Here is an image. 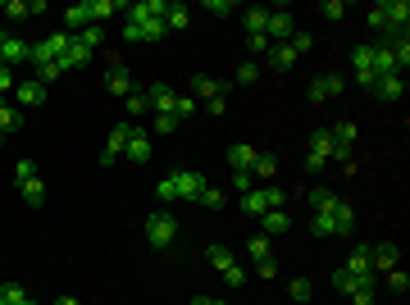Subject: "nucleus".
<instances>
[{"label":"nucleus","mask_w":410,"mask_h":305,"mask_svg":"<svg viewBox=\"0 0 410 305\" xmlns=\"http://www.w3.org/2000/svg\"><path fill=\"white\" fill-rule=\"evenodd\" d=\"M128 5H119V0H91V23H105L110 14H124Z\"/></svg>","instance_id":"bb28decb"},{"label":"nucleus","mask_w":410,"mask_h":305,"mask_svg":"<svg viewBox=\"0 0 410 305\" xmlns=\"http://www.w3.org/2000/svg\"><path fill=\"white\" fill-rule=\"evenodd\" d=\"M310 232H315V237H337V228H333V210H319L315 219H310Z\"/></svg>","instance_id":"c85d7f7f"},{"label":"nucleus","mask_w":410,"mask_h":305,"mask_svg":"<svg viewBox=\"0 0 410 305\" xmlns=\"http://www.w3.org/2000/svg\"><path fill=\"white\" fill-rule=\"evenodd\" d=\"M369 23L374 28H388V0H379V5L369 10Z\"/></svg>","instance_id":"603ef678"},{"label":"nucleus","mask_w":410,"mask_h":305,"mask_svg":"<svg viewBox=\"0 0 410 305\" xmlns=\"http://www.w3.org/2000/svg\"><path fill=\"white\" fill-rule=\"evenodd\" d=\"M187 28V5H173L169 0V10H164V32H182Z\"/></svg>","instance_id":"393cba45"},{"label":"nucleus","mask_w":410,"mask_h":305,"mask_svg":"<svg viewBox=\"0 0 410 305\" xmlns=\"http://www.w3.org/2000/svg\"><path fill=\"white\" fill-rule=\"evenodd\" d=\"M247 255L256 260V265H260V260H274V246H269V237H251V241H247Z\"/></svg>","instance_id":"f704fd0d"},{"label":"nucleus","mask_w":410,"mask_h":305,"mask_svg":"<svg viewBox=\"0 0 410 305\" xmlns=\"http://www.w3.org/2000/svg\"><path fill=\"white\" fill-rule=\"evenodd\" d=\"M0 142H5V137H0Z\"/></svg>","instance_id":"338daca9"},{"label":"nucleus","mask_w":410,"mask_h":305,"mask_svg":"<svg viewBox=\"0 0 410 305\" xmlns=\"http://www.w3.org/2000/svg\"><path fill=\"white\" fill-rule=\"evenodd\" d=\"M256 223H260L265 232H287V228H292V214H287V210H265Z\"/></svg>","instance_id":"412c9836"},{"label":"nucleus","mask_w":410,"mask_h":305,"mask_svg":"<svg viewBox=\"0 0 410 305\" xmlns=\"http://www.w3.org/2000/svg\"><path fill=\"white\" fill-rule=\"evenodd\" d=\"M187 114H196V101H191V96H178V105H173V119H187Z\"/></svg>","instance_id":"3c124183"},{"label":"nucleus","mask_w":410,"mask_h":305,"mask_svg":"<svg viewBox=\"0 0 410 305\" xmlns=\"http://www.w3.org/2000/svg\"><path fill=\"white\" fill-rule=\"evenodd\" d=\"M19 128H23V110H19V105H10V101H0V137L19 133Z\"/></svg>","instance_id":"a211bd4d"},{"label":"nucleus","mask_w":410,"mask_h":305,"mask_svg":"<svg viewBox=\"0 0 410 305\" xmlns=\"http://www.w3.org/2000/svg\"><path fill=\"white\" fill-rule=\"evenodd\" d=\"M124 37H128V41H146V37H142V23H124Z\"/></svg>","instance_id":"680f3d73"},{"label":"nucleus","mask_w":410,"mask_h":305,"mask_svg":"<svg viewBox=\"0 0 410 305\" xmlns=\"http://www.w3.org/2000/svg\"><path fill=\"white\" fill-rule=\"evenodd\" d=\"M287 296H292V301H310V296H315V283H310V278H292Z\"/></svg>","instance_id":"4c0bfd02"},{"label":"nucleus","mask_w":410,"mask_h":305,"mask_svg":"<svg viewBox=\"0 0 410 305\" xmlns=\"http://www.w3.org/2000/svg\"><path fill=\"white\" fill-rule=\"evenodd\" d=\"M196 200H200V205H205V210H219V205H224V191H219V187H205V191H200Z\"/></svg>","instance_id":"c03bdc74"},{"label":"nucleus","mask_w":410,"mask_h":305,"mask_svg":"<svg viewBox=\"0 0 410 305\" xmlns=\"http://www.w3.org/2000/svg\"><path fill=\"white\" fill-rule=\"evenodd\" d=\"M251 173H256V178H274L278 160H274V155H256V169H251Z\"/></svg>","instance_id":"79ce46f5"},{"label":"nucleus","mask_w":410,"mask_h":305,"mask_svg":"<svg viewBox=\"0 0 410 305\" xmlns=\"http://www.w3.org/2000/svg\"><path fill=\"white\" fill-rule=\"evenodd\" d=\"M87 59H91V50H87V46H78V41H73V46H68V55L59 59V64H64V73H68V68H82Z\"/></svg>","instance_id":"2f4dec72"},{"label":"nucleus","mask_w":410,"mask_h":305,"mask_svg":"<svg viewBox=\"0 0 410 305\" xmlns=\"http://www.w3.org/2000/svg\"><path fill=\"white\" fill-rule=\"evenodd\" d=\"M328 133H333V146H351V142H356V124H351V119H342V124H333V128H328Z\"/></svg>","instance_id":"72a5a7b5"},{"label":"nucleus","mask_w":410,"mask_h":305,"mask_svg":"<svg viewBox=\"0 0 410 305\" xmlns=\"http://www.w3.org/2000/svg\"><path fill=\"white\" fill-rule=\"evenodd\" d=\"M55 305H78V301H73V296H59V301H55Z\"/></svg>","instance_id":"0e129e2a"},{"label":"nucleus","mask_w":410,"mask_h":305,"mask_svg":"<svg viewBox=\"0 0 410 305\" xmlns=\"http://www.w3.org/2000/svg\"><path fill=\"white\" fill-rule=\"evenodd\" d=\"M324 19H346V0H324Z\"/></svg>","instance_id":"8fccbe9b"},{"label":"nucleus","mask_w":410,"mask_h":305,"mask_svg":"<svg viewBox=\"0 0 410 305\" xmlns=\"http://www.w3.org/2000/svg\"><path fill=\"white\" fill-rule=\"evenodd\" d=\"M346 274H351V278H374L369 246H365V241H356V246H351V260H346Z\"/></svg>","instance_id":"9d476101"},{"label":"nucleus","mask_w":410,"mask_h":305,"mask_svg":"<svg viewBox=\"0 0 410 305\" xmlns=\"http://www.w3.org/2000/svg\"><path fill=\"white\" fill-rule=\"evenodd\" d=\"M32 178H37V164H32V160L14 164V182H19V187H23V182H32Z\"/></svg>","instance_id":"37998d69"},{"label":"nucleus","mask_w":410,"mask_h":305,"mask_svg":"<svg viewBox=\"0 0 410 305\" xmlns=\"http://www.w3.org/2000/svg\"><path fill=\"white\" fill-rule=\"evenodd\" d=\"M191 305H224V301H214V296H196Z\"/></svg>","instance_id":"e2e57ef3"},{"label":"nucleus","mask_w":410,"mask_h":305,"mask_svg":"<svg viewBox=\"0 0 410 305\" xmlns=\"http://www.w3.org/2000/svg\"><path fill=\"white\" fill-rule=\"evenodd\" d=\"M14 96H19V110H32V105H46V87L32 77V82H19L14 87Z\"/></svg>","instance_id":"ddd939ff"},{"label":"nucleus","mask_w":410,"mask_h":305,"mask_svg":"<svg viewBox=\"0 0 410 305\" xmlns=\"http://www.w3.org/2000/svg\"><path fill=\"white\" fill-rule=\"evenodd\" d=\"M256 274H260V278H274V274H278V260H260Z\"/></svg>","instance_id":"052dcab7"},{"label":"nucleus","mask_w":410,"mask_h":305,"mask_svg":"<svg viewBox=\"0 0 410 305\" xmlns=\"http://www.w3.org/2000/svg\"><path fill=\"white\" fill-rule=\"evenodd\" d=\"M205 10H210V14H219V19H224V14H233L237 5H233V0H205Z\"/></svg>","instance_id":"6e6d98bb"},{"label":"nucleus","mask_w":410,"mask_h":305,"mask_svg":"<svg viewBox=\"0 0 410 305\" xmlns=\"http://www.w3.org/2000/svg\"><path fill=\"white\" fill-rule=\"evenodd\" d=\"M287 46H292L296 55H305V50L315 46V41H310V32H292V41H287Z\"/></svg>","instance_id":"864d4df0"},{"label":"nucleus","mask_w":410,"mask_h":305,"mask_svg":"<svg viewBox=\"0 0 410 305\" xmlns=\"http://www.w3.org/2000/svg\"><path fill=\"white\" fill-rule=\"evenodd\" d=\"M351 68H356V82L374 87V46H356L351 50Z\"/></svg>","instance_id":"20e7f679"},{"label":"nucleus","mask_w":410,"mask_h":305,"mask_svg":"<svg viewBox=\"0 0 410 305\" xmlns=\"http://www.w3.org/2000/svg\"><path fill=\"white\" fill-rule=\"evenodd\" d=\"M401 91H406V77L401 73H388V77L374 82V96H379V101H401Z\"/></svg>","instance_id":"2eb2a0df"},{"label":"nucleus","mask_w":410,"mask_h":305,"mask_svg":"<svg viewBox=\"0 0 410 305\" xmlns=\"http://www.w3.org/2000/svg\"><path fill=\"white\" fill-rule=\"evenodd\" d=\"M292 14L287 10H269V28H265V37H269V46H283V41H292Z\"/></svg>","instance_id":"7ed1b4c3"},{"label":"nucleus","mask_w":410,"mask_h":305,"mask_svg":"<svg viewBox=\"0 0 410 305\" xmlns=\"http://www.w3.org/2000/svg\"><path fill=\"white\" fill-rule=\"evenodd\" d=\"M55 77H64V64H59V59H50V64H37V82H41V87H50Z\"/></svg>","instance_id":"c9c22d12"},{"label":"nucleus","mask_w":410,"mask_h":305,"mask_svg":"<svg viewBox=\"0 0 410 305\" xmlns=\"http://www.w3.org/2000/svg\"><path fill=\"white\" fill-rule=\"evenodd\" d=\"M68 46H73V32H55V37L37 41L28 59H32V64H50V59H64V55H68Z\"/></svg>","instance_id":"f03ea898"},{"label":"nucleus","mask_w":410,"mask_h":305,"mask_svg":"<svg viewBox=\"0 0 410 305\" xmlns=\"http://www.w3.org/2000/svg\"><path fill=\"white\" fill-rule=\"evenodd\" d=\"M256 77H260V64H242L233 82H237V87H251V82H256Z\"/></svg>","instance_id":"de8ad7c7"},{"label":"nucleus","mask_w":410,"mask_h":305,"mask_svg":"<svg viewBox=\"0 0 410 305\" xmlns=\"http://www.w3.org/2000/svg\"><path fill=\"white\" fill-rule=\"evenodd\" d=\"M124 160H133V164H146V160H151V142H146V133H137V128H133V137H128V151H124Z\"/></svg>","instance_id":"6ab92c4d"},{"label":"nucleus","mask_w":410,"mask_h":305,"mask_svg":"<svg viewBox=\"0 0 410 305\" xmlns=\"http://www.w3.org/2000/svg\"><path fill=\"white\" fill-rule=\"evenodd\" d=\"M178 232H182V228H178V219H173L169 210H155V214H146V241H151L155 251H169Z\"/></svg>","instance_id":"f257e3e1"},{"label":"nucleus","mask_w":410,"mask_h":305,"mask_svg":"<svg viewBox=\"0 0 410 305\" xmlns=\"http://www.w3.org/2000/svg\"><path fill=\"white\" fill-rule=\"evenodd\" d=\"M73 41H78V46H87V50H101V46H105V28H101V23H91V28L73 32Z\"/></svg>","instance_id":"4be33fe9"},{"label":"nucleus","mask_w":410,"mask_h":305,"mask_svg":"<svg viewBox=\"0 0 410 305\" xmlns=\"http://www.w3.org/2000/svg\"><path fill=\"white\" fill-rule=\"evenodd\" d=\"M105 87H110V96H133V73H128L124 64H110L105 68Z\"/></svg>","instance_id":"9b49d317"},{"label":"nucleus","mask_w":410,"mask_h":305,"mask_svg":"<svg viewBox=\"0 0 410 305\" xmlns=\"http://www.w3.org/2000/svg\"><path fill=\"white\" fill-rule=\"evenodd\" d=\"M337 91H342V77H337V73L315 77V82H310V105H324L328 96H337Z\"/></svg>","instance_id":"1a4fd4ad"},{"label":"nucleus","mask_w":410,"mask_h":305,"mask_svg":"<svg viewBox=\"0 0 410 305\" xmlns=\"http://www.w3.org/2000/svg\"><path fill=\"white\" fill-rule=\"evenodd\" d=\"M23 301H28L23 283H0V305H23Z\"/></svg>","instance_id":"7c9ffc66"},{"label":"nucleus","mask_w":410,"mask_h":305,"mask_svg":"<svg viewBox=\"0 0 410 305\" xmlns=\"http://www.w3.org/2000/svg\"><path fill=\"white\" fill-rule=\"evenodd\" d=\"M333 228H337V237H346V232H356V210L346 205L342 196H337V205H333Z\"/></svg>","instance_id":"f3484780"},{"label":"nucleus","mask_w":410,"mask_h":305,"mask_svg":"<svg viewBox=\"0 0 410 305\" xmlns=\"http://www.w3.org/2000/svg\"><path fill=\"white\" fill-rule=\"evenodd\" d=\"M333 287H337V292H351V287H356V278L346 274V269H337V274H333Z\"/></svg>","instance_id":"13d9d810"},{"label":"nucleus","mask_w":410,"mask_h":305,"mask_svg":"<svg viewBox=\"0 0 410 305\" xmlns=\"http://www.w3.org/2000/svg\"><path fill=\"white\" fill-rule=\"evenodd\" d=\"M205 260H210V265L219 269V274H224V269H228V265H237V260H233V251H228V246H219V241H214V246L205 251Z\"/></svg>","instance_id":"c756f323"},{"label":"nucleus","mask_w":410,"mask_h":305,"mask_svg":"<svg viewBox=\"0 0 410 305\" xmlns=\"http://www.w3.org/2000/svg\"><path fill=\"white\" fill-rule=\"evenodd\" d=\"M142 37H146V41H160V37H164V19H146V23H142Z\"/></svg>","instance_id":"09e8293b"},{"label":"nucleus","mask_w":410,"mask_h":305,"mask_svg":"<svg viewBox=\"0 0 410 305\" xmlns=\"http://www.w3.org/2000/svg\"><path fill=\"white\" fill-rule=\"evenodd\" d=\"M305 200H310V210H333V205H337V196H333V191H328V187H310V191H305Z\"/></svg>","instance_id":"5701e85b"},{"label":"nucleus","mask_w":410,"mask_h":305,"mask_svg":"<svg viewBox=\"0 0 410 305\" xmlns=\"http://www.w3.org/2000/svg\"><path fill=\"white\" fill-rule=\"evenodd\" d=\"M388 287H392V292H397V296H406L410 292V274H406V269H392V274H388Z\"/></svg>","instance_id":"a19ab883"},{"label":"nucleus","mask_w":410,"mask_h":305,"mask_svg":"<svg viewBox=\"0 0 410 305\" xmlns=\"http://www.w3.org/2000/svg\"><path fill=\"white\" fill-rule=\"evenodd\" d=\"M173 128H178V119H173V114H155V133H173Z\"/></svg>","instance_id":"bf43d9fd"},{"label":"nucleus","mask_w":410,"mask_h":305,"mask_svg":"<svg viewBox=\"0 0 410 305\" xmlns=\"http://www.w3.org/2000/svg\"><path fill=\"white\" fill-rule=\"evenodd\" d=\"M214 96H224V82L210 73H196L191 77V101H214Z\"/></svg>","instance_id":"f8f14e48"},{"label":"nucleus","mask_w":410,"mask_h":305,"mask_svg":"<svg viewBox=\"0 0 410 305\" xmlns=\"http://www.w3.org/2000/svg\"><path fill=\"white\" fill-rule=\"evenodd\" d=\"M242 210H247L251 219H260V214L269 210V205H265V191H247V196H242Z\"/></svg>","instance_id":"473e14b6"},{"label":"nucleus","mask_w":410,"mask_h":305,"mask_svg":"<svg viewBox=\"0 0 410 305\" xmlns=\"http://www.w3.org/2000/svg\"><path fill=\"white\" fill-rule=\"evenodd\" d=\"M265 205H269V210H283V205H287V191L283 187H265Z\"/></svg>","instance_id":"49530a36"},{"label":"nucleus","mask_w":410,"mask_h":305,"mask_svg":"<svg viewBox=\"0 0 410 305\" xmlns=\"http://www.w3.org/2000/svg\"><path fill=\"white\" fill-rule=\"evenodd\" d=\"M388 73H401L397 68V55H392V46H374V82Z\"/></svg>","instance_id":"dca6fc26"},{"label":"nucleus","mask_w":410,"mask_h":305,"mask_svg":"<svg viewBox=\"0 0 410 305\" xmlns=\"http://www.w3.org/2000/svg\"><path fill=\"white\" fill-rule=\"evenodd\" d=\"M5 19H14V23L32 19V5H28V0H5Z\"/></svg>","instance_id":"e433bc0d"},{"label":"nucleus","mask_w":410,"mask_h":305,"mask_svg":"<svg viewBox=\"0 0 410 305\" xmlns=\"http://www.w3.org/2000/svg\"><path fill=\"white\" fill-rule=\"evenodd\" d=\"M269 64L283 73V68H292V64H296V50L287 46V41H283V46H269Z\"/></svg>","instance_id":"a878e982"},{"label":"nucleus","mask_w":410,"mask_h":305,"mask_svg":"<svg viewBox=\"0 0 410 305\" xmlns=\"http://www.w3.org/2000/svg\"><path fill=\"white\" fill-rule=\"evenodd\" d=\"M369 265H374V274H392V269L401 265L397 246H392V241H379V246H369Z\"/></svg>","instance_id":"0eeeda50"},{"label":"nucleus","mask_w":410,"mask_h":305,"mask_svg":"<svg viewBox=\"0 0 410 305\" xmlns=\"http://www.w3.org/2000/svg\"><path fill=\"white\" fill-rule=\"evenodd\" d=\"M224 283H228L233 292H237V287L247 283V269H242V265H228V269H224Z\"/></svg>","instance_id":"a18cd8bd"},{"label":"nucleus","mask_w":410,"mask_h":305,"mask_svg":"<svg viewBox=\"0 0 410 305\" xmlns=\"http://www.w3.org/2000/svg\"><path fill=\"white\" fill-rule=\"evenodd\" d=\"M14 87H19V82H14V68H10V64H0V96L14 91Z\"/></svg>","instance_id":"4d7b16f0"},{"label":"nucleus","mask_w":410,"mask_h":305,"mask_svg":"<svg viewBox=\"0 0 410 305\" xmlns=\"http://www.w3.org/2000/svg\"><path fill=\"white\" fill-rule=\"evenodd\" d=\"M233 187L247 196V191H256V173H233Z\"/></svg>","instance_id":"5fc2aeb1"},{"label":"nucleus","mask_w":410,"mask_h":305,"mask_svg":"<svg viewBox=\"0 0 410 305\" xmlns=\"http://www.w3.org/2000/svg\"><path fill=\"white\" fill-rule=\"evenodd\" d=\"M173 182H178V200H196L200 191L210 187L200 173H187V169H173Z\"/></svg>","instance_id":"423d86ee"},{"label":"nucleus","mask_w":410,"mask_h":305,"mask_svg":"<svg viewBox=\"0 0 410 305\" xmlns=\"http://www.w3.org/2000/svg\"><path fill=\"white\" fill-rule=\"evenodd\" d=\"M23 200H28V205H32V210H41V205H46V182H41V178H32V182H23Z\"/></svg>","instance_id":"b1692460"},{"label":"nucleus","mask_w":410,"mask_h":305,"mask_svg":"<svg viewBox=\"0 0 410 305\" xmlns=\"http://www.w3.org/2000/svg\"><path fill=\"white\" fill-rule=\"evenodd\" d=\"M305 155H315L319 164H328V160H333V133H328V128L310 133V151H305Z\"/></svg>","instance_id":"4468645a"},{"label":"nucleus","mask_w":410,"mask_h":305,"mask_svg":"<svg viewBox=\"0 0 410 305\" xmlns=\"http://www.w3.org/2000/svg\"><path fill=\"white\" fill-rule=\"evenodd\" d=\"M269 28V10H260V5H251L247 10V37H260V32Z\"/></svg>","instance_id":"cd10ccee"},{"label":"nucleus","mask_w":410,"mask_h":305,"mask_svg":"<svg viewBox=\"0 0 410 305\" xmlns=\"http://www.w3.org/2000/svg\"><path fill=\"white\" fill-rule=\"evenodd\" d=\"M64 23H68V32H82V28H91V0H82V5H68Z\"/></svg>","instance_id":"aec40b11"},{"label":"nucleus","mask_w":410,"mask_h":305,"mask_svg":"<svg viewBox=\"0 0 410 305\" xmlns=\"http://www.w3.org/2000/svg\"><path fill=\"white\" fill-rule=\"evenodd\" d=\"M155 196H160L164 205H173V200H178V182H173V173H164V178H160V187H155Z\"/></svg>","instance_id":"ea45409f"},{"label":"nucleus","mask_w":410,"mask_h":305,"mask_svg":"<svg viewBox=\"0 0 410 305\" xmlns=\"http://www.w3.org/2000/svg\"><path fill=\"white\" fill-rule=\"evenodd\" d=\"M128 137H133V124H119L115 133H110V142H105V151H101V160H105V164L124 160V151H128Z\"/></svg>","instance_id":"39448f33"},{"label":"nucleus","mask_w":410,"mask_h":305,"mask_svg":"<svg viewBox=\"0 0 410 305\" xmlns=\"http://www.w3.org/2000/svg\"><path fill=\"white\" fill-rule=\"evenodd\" d=\"M146 110H151V96H146V91H133V96H128V119H142Z\"/></svg>","instance_id":"58836bf2"},{"label":"nucleus","mask_w":410,"mask_h":305,"mask_svg":"<svg viewBox=\"0 0 410 305\" xmlns=\"http://www.w3.org/2000/svg\"><path fill=\"white\" fill-rule=\"evenodd\" d=\"M228 169L233 173H251L256 169V146L251 142H233L228 146Z\"/></svg>","instance_id":"6e6552de"},{"label":"nucleus","mask_w":410,"mask_h":305,"mask_svg":"<svg viewBox=\"0 0 410 305\" xmlns=\"http://www.w3.org/2000/svg\"><path fill=\"white\" fill-rule=\"evenodd\" d=\"M23 305H37V301H23Z\"/></svg>","instance_id":"69168bd1"}]
</instances>
